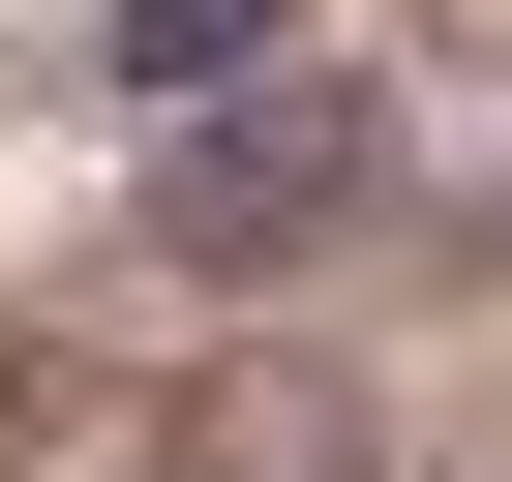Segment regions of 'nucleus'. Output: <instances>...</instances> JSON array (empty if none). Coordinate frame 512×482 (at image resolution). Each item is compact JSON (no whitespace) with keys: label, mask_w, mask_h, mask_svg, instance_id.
<instances>
[{"label":"nucleus","mask_w":512,"mask_h":482,"mask_svg":"<svg viewBox=\"0 0 512 482\" xmlns=\"http://www.w3.org/2000/svg\"><path fill=\"white\" fill-rule=\"evenodd\" d=\"M332 181H362V121L272 91V121H211V151H181V241H272V211H332Z\"/></svg>","instance_id":"1"}]
</instances>
